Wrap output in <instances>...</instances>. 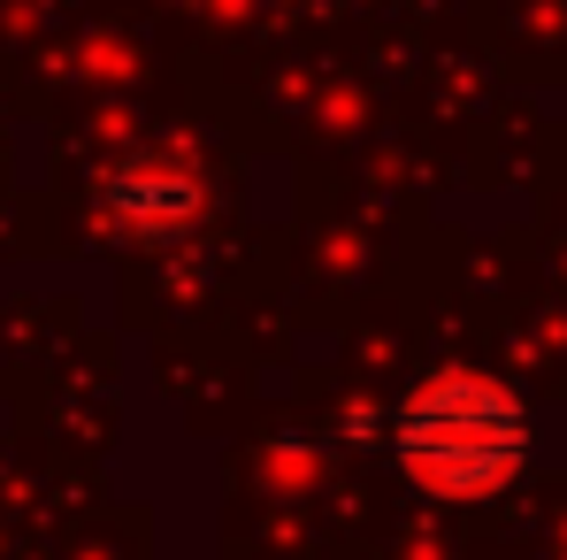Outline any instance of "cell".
<instances>
[{"instance_id": "obj_2", "label": "cell", "mask_w": 567, "mask_h": 560, "mask_svg": "<svg viewBox=\"0 0 567 560\" xmlns=\"http://www.w3.org/2000/svg\"><path fill=\"white\" fill-rule=\"evenodd\" d=\"M115 207L138 215V223H169V215L192 207V192L177 185V177H162V170H123V177H115Z\"/></svg>"}, {"instance_id": "obj_1", "label": "cell", "mask_w": 567, "mask_h": 560, "mask_svg": "<svg viewBox=\"0 0 567 560\" xmlns=\"http://www.w3.org/2000/svg\"><path fill=\"white\" fill-rule=\"evenodd\" d=\"M529 454V422L506 384L491 376H437L399 415V461L430 491H491Z\"/></svg>"}]
</instances>
